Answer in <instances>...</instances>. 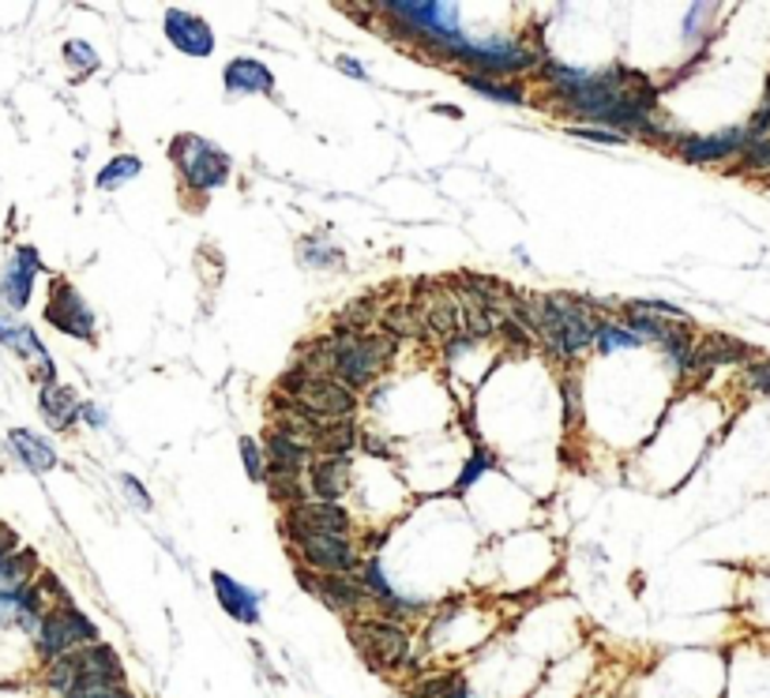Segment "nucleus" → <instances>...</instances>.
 Here are the masks:
<instances>
[{"label": "nucleus", "instance_id": "nucleus-1", "mask_svg": "<svg viewBox=\"0 0 770 698\" xmlns=\"http://www.w3.org/2000/svg\"><path fill=\"white\" fill-rule=\"evenodd\" d=\"M331 346H334V368L331 376L350 391H362L376 376L383 372L391 357H395V339H388L383 331H365V334H350V331H339L331 327Z\"/></svg>", "mask_w": 770, "mask_h": 698}, {"label": "nucleus", "instance_id": "nucleus-37", "mask_svg": "<svg viewBox=\"0 0 770 698\" xmlns=\"http://www.w3.org/2000/svg\"><path fill=\"white\" fill-rule=\"evenodd\" d=\"M576 139H586V143H602V147H624L628 136H620V131H609V128H583V125H571L568 128Z\"/></svg>", "mask_w": 770, "mask_h": 698}, {"label": "nucleus", "instance_id": "nucleus-18", "mask_svg": "<svg viewBox=\"0 0 770 698\" xmlns=\"http://www.w3.org/2000/svg\"><path fill=\"white\" fill-rule=\"evenodd\" d=\"M752 350L744 342L729 339V334H707L703 342L692 346V372L687 376H707L710 368L718 365H736V360H748Z\"/></svg>", "mask_w": 770, "mask_h": 698}, {"label": "nucleus", "instance_id": "nucleus-21", "mask_svg": "<svg viewBox=\"0 0 770 698\" xmlns=\"http://www.w3.org/2000/svg\"><path fill=\"white\" fill-rule=\"evenodd\" d=\"M362 447V429L357 421H327L316 429V440H313V450H319L324 458H350L354 450Z\"/></svg>", "mask_w": 770, "mask_h": 698}, {"label": "nucleus", "instance_id": "nucleus-19", "mask_svg": "<svg viewBox=\"0 0 770 698\" xmlns=\"http://www.w3.org/2000/svg\"><path fill=\"white\" fill-rule=\"evenodd\" d=\"M350 488V458H313L308 466V492L324 504H339Z\"/></svg>", "mask_w": 770, "mask_h": 698}, {"label": "nucleus", "instance_id": "nucleus-11", "mask_svg": "<svg viewBox=\"0 0 770 698\" xmlns=\"http://www.w3.org/2000/svg\"><path fill=\"white\" fill-rule=\"evenodd\" d=\"M357 582L365 586L368 601H373L376 609L383 612V620L403 623V620H409V615H421V612H425V601L403 597L395 586H391L388 574H383V568H380V560H376V556H368L365 563H357Z\"/></svg>", "mask_w": 770, "mask_h": 698}, {"label": "nucleus", "instance_id": "nucleus-34", "mask_svg": "<svg viewBox=\"0 0 770 698\" xmlns=\"http://www.w3.org/2000/svg\"><path fill=\"white\" fill-rule=\"evenodd\" d=\"M241 462H244L249 481H256V484L267 481V455H264V447H260V440H252V436L241 440Z\"/></svg>", "mask_w": 770, "mask_h": 698}, {"label": "nucleus", "instance_id": "nucleus-7", "mask_svg": "<svg viewBox=\"0 0 770 698\" xmlns=\"http://www.w3.org/2000/svg\"><path fill=\"white\" fill-rule=\"evenodd\" d=\"M298 582L316 597V601H324L327 609H334V612H342V615L362 612V609L373 605V601H368V594H365V586L357 582V574H316V571L301 568Z\"/></svg>", "mask_w": 770, "mask_h": 698}, {"label": "nucleus", "instance_id": "nucleus-24", "mask_svg": "<svg viewBox=\"0 0 770 698\" xmlns=\"http://www.w3.org/2000/svg\"><path fill=\"white\" fill-rule=\"evenodd\" d=\"M421 327L429 334H437L440 342L455 339L458 334V301L452 293H432V297H425V312H421Z\"/></svg>", "mask_w": 770, "mask_h": 698}, {"label": "nucleus", "instance_id": "nucleus-41", "mask_svg": "<svg viewBox=\"0 0 770 698\" xmlns=\"http://www.w3.org/2000/svg\"><path fill=\"white\" fill-rule=\"evenodd\" d=\"M79 421H87L91 429H105V409L94 402H79Z\"/></svg>", "mask_w": 770, "mask_h": 698}, {"label": "nucleus", "instance_id": "nucleus-44", "mask_svg": "<svg viewBox=\"0 0 770 698\" xmlns=\"http://www.w3.org/2000/svg\"><path fill=\"white\" fill-rule=\"evenodd\" d=\"M437 113H444V117H458L455 105H437Z\"/></svg>", "mask_w": 770, "mask_h": 698}, {"label": "nucleus", "instance_id": "nucleus-3", "mask_svg": "<svg viewBox=\"0 0 770 698\" xmlns=\"http://www.w3.org/2000/svg\"><path fill=\"white\" fill-rule=\"evenodd\" d=\"M169 158H174L177 169H181L185 192H195V195L218 192V188L229 180V174H233V162H229V154L223 151V147L211 143V139H203V136H192V131L174 136V143H169Z\"/></svg>", "mask_w": 770, "mask_h": 698}, {"label": "nucleus", "instance_id": "nucleus-15", "mask_svg": "<svg viewBox=\"0 0 770 698\" xmlns=\"http://www.w3.org/2000/svg\"><path fill=\"white\" fill-rule=\"evenodd\" d=\"M264 455H267V473H293V478H301V473L313 466V447L293 436H286V432L278 429H267L264 436Z\"/></svg>", "mask_w": 770, "mask_h": 698}, {"label": "nucleus", "instance_id": "nucleus-42", "mask_svg": "<svg viewBox=\"0 0 770 698\" xmlns=\"http://www.w3.org/2000/svg\"><path fill=\"white\" fill-rule=\"evenodd\" d=\"M12 553H20V537H15L12 525H0V563H4Z\"/></svg>", "mask_w": 770, "mask_h": 698}, {"label": "nucleus", "instance_id": "nucleus-35", "mask_svg": "<svg viewBox=\"0 0 770 698\" xmlns=\"http://www.w3.org/2000/svg\"><path fill=\"white\" fill-rule=\"evenodd\" d=\"M741 169H748V174H770V136L767 139H748V143H744Z\"/></svg>", "mask_w": 770, "mask_h": 698}, {"label": "nucleus", "instance_id": "nucleus-23", "mask_svg": "<svg viewBox=\"0 0 770 698\" xmlns=\"http://www.w3.org/2000/svg\"><path fill=\"white\" fill-rule=\"evenodd\" d=\"M38 406H42V417L53 432H64L79 421V398L68 388H61V383H42V391H38Z\"/></svg>", "mask_w": 770, "mask_h": 698}, {"label": "nucleus", "instance_id": "nucleus-26", "mask_svg": "<svg viewBox=\"0 0 770 698\" xmlns=\"http://www.w3.org/2000/svg\"><path fill=\"white\" fill-rule=\"evenodd\" d=\"M463 84L474 90V94L489 98V102H500V105H527V87L519 79H489V76H466L463 72Z\"/></svg>", "mask_w": 770, "mask_h": 698}, {"label": "nucleus", "instance_id": "nucleus-38", "mask_svg": "<svg viewBox=\"0 0 770 698\" xmlns=\"http://www.w3.org/2000/svg\"><path fill=\"white\" fill-rule=\"evenodd\" d=\"M744 383H748L752 391H770V357L752 360L748 372H744Z\"/></svg>", "mask_w": 770, "mask_h": 698}, {"label": "nucleus", "instance_id": "nucleus-22", "mask_svg": "<svg viewBox=\"0 0 770 698\" xmlns=\"http://www.w3.org/2000/svg\"><path fill=\"white\" fill-rule=\"evenodd\" d=\"M35 646H38V657H42L46 664L56 661V657H64V653H72V650H79V646L72 643V631H68V623H64L61 609H46L42 623H38V631H35Z\"/></svg>", "mask_w": 770, "mask_h": 698}, {"label": "nucleus", "instance_id": "nucleus-12", "mask_svg": "<svg viewBox=\"0 0 770 698\" xmlns=\"http://www.w3.org/2000/svg\"><path fill=\"white\" fill-rule=\"evenodd\" d=\"M0 342H4L8 350L20 353V357H27L30 365H35V376H38L42 383H56V368H53V360H49L42 339L35 334V327L15 323V319L8 316V312H0Z\"/></svg>", "mask_w": 770, "mask_h": 698}, {"label": "nucleus", "instance_id": "nucleus-8", "mask_svg": "<svg viewBox=\"0 0 770 698\" xmlns=\"http://www.w3.org/2000/svg\"><path fill=\"white\" fill-rule=\"evenodd\" d=\"M308 571L316 574H354L362 556H357V545L350 537H339V533H316V537L293 545Z\"/></svg>", "mask_w": 770, "mask_h": 698}, {"label": "nucleus", "instance_id": "nucleus-10", "mask_svg": "<svg viewBox=\"0 0 770 698\" xmlns=\"http://www.w3.org/2000/svg\"><path fill=\"white\" fill-rule=\"evenodd\" d=\"M744 143H748V131L744 128H725L715 131V136H687L680 131L673 139V151L692 166H722L729 158H741Z\"/></svg>", "mask_w": 770, "mask_h": 698}, {"label": "nucleus", "instance_id": "nucleus-40", "mask_svg": "<svg viewBox=\"0 0 770 698\" xmlns=\"http://www.w3.org/2000/svg\"><path fill=\"white\" fill-rule=\"evenodd\" d=\"M121 488H125V496L132 499L136 511H151V496H147V488L136 478H121Z\"/></svg>", "mask_w": 770, "mask_h": 698}, {"label": "nucleus", "instance_id": "nucleus-5", "mask_svg": "<svg viewBox=\"0 0 770 698\" xmlns=\"http://www.w3.org/2000/svg\"><path fill=\"white\" fill-rule=\"evenodd\" d=\"M46 323H53L61 334L68 339H84V342H94L98 339V319H94V308L79 297V290L64 278H53L49 285V301H46Z\"/></svg>", "mask_w": 770, "mask_h": 698}, {"label": "nucleus", "instance_id": "nucleus-6", "mask_svg": "<svg viewBox=\"0 0 770 698\" xmlns=\"http://www.w3.org/2000/svg\"><path fill=\"white\" fill-rule=\"evenodd\" d=\"M354 522L342 511L339 504H324V499H305L298 507H286L282 511V537L290 545H301V541L316 537V533H339V537H350Z\"/></svg>", "mask_w": 770, "mask_h": 698}, {"label": "nucleus", "instance_id": "nucleus-36", "mask_svg": "<svg viewBox=\"0 0 770 698\" xmlns=\"http://www.w3.org/2000/svg\"><path fill=\"white\" fill-rule=\"evenodd\" d=\"M560 398H564V421L568 424L583 421V391H579V380H564Z\"/></svg>", "mask_w": 770, "mask_h": 698}, {"label": "nucleus", "instance_id": "nucleus-30", "mask_svg": "<svg viewBox=\"0 0 770 698\" xmlns=\"http://www.w3.org/2000/svg\"><path fill=\"white\" fill-rule=\"evenodd\" d=\"M493 466H496L493 450H489V447H474V455L466 458L463 473H458V481H455V496H463V492H470V484H478L489 470H493Z\"/></svg>", "mask_w": 770, "mask_h": 698}, {"label": "nucleus", "instance_id": "nucleus-2", "mask_svg": "<svg viewBox=\"0 0 770 698\" xmlns=\"http://www.w3.org/2000/svg\"><path fill=\"white\" fill-rule=\"evenodd\" d=\"M275 388H278L275 394H282V398H290L293 406H301L316 424L350 421L357 409V394L350 388H342L334 376H301L290 368Z\"/></svg>", "mask_w": 770, "mask_h": 698}, {"label": "nucleus", "instance_id": "nucleus-33", "mask_svg": "<svg viewBox=\"0 0 770 698\" xmlns=\"http://www.w3.org/2000/svg\"><path fill=\"white\" fill-rule=\"evenodd\" d=\"M301 256H305L308 267H342V252L327 244V237H308L301 244Z\"/></svg>", "mask_w": 770, "mask_h": 698}, {"label": "nucleus", "instance_id": "nucleus-16", "mask_svg": "<svg viewBox=\"0 0 770 698\" xmlns=\"http://www.w3.org/2000/svg\"><path fill=\"white\" fill-rule=\"evenodd\" d=\"M211 586H215V597H218V605H223L226 615H233V620L244 623V627L260 623V594L256 589H249L244 582L229 579L226 571L211 574Z\"/></svg>", "mask_w": 770, "mask_h": 698}, {"label": "nucleus", "instance_id": "nucleus-4", "mask_svg": "<svg viewBox=\"0 0 770 698\" xmlns=\"http://www.w3.org/2000/svg\"><path fill=\"white\" fill-rule=\"evenodd\" d=\"M350 643L362 650V657L376 672H399L409 669V635L403 623L395 620H354L350 623Z\"/></svg>", "mask_w": 770, "mask_h": 698}, {"label": "nucleus", "instance_id": "nucleus-31", "mask_svg": "<svg viewBox=\"0 0 770 698\" xmlns=\"http://www.w3.org/2000/svg\"><path fill=\"white\" fill-rule=\"evenodd\" d=\"M264 484H267V492H272L275 504H282V507L305 504V484H301V478H293V473H267Z\"/></svg>", "mask_w": 770, "mask_h": 698}, {"label": "nucleus", "instance_id": "nucleus-25", "mask_svg": "<svg viewBox=\"0 0 770 698\" xmlns=\"http://www.w3.org/2000/svg\"><path fill=\"white\" fill-rule=\"evenodd\" d=\"M376 331H383L388 339H417L421 334V312H417L414 301H399V305H388L376 319Z\"/></svg>", "mask_w": 770, "mask_h": 698}, {"label": "nucleus", "instance_id": "nucleus-39", "mask_svg": "<svg viewBox=\"0 0 770 698\" xmlns=\"http://www.w3.org/2000/svg\"><path fill=\"white\" fill-rule=\"evenodd\" d=\"M496 331L504 334V342H507V346H515V350H527V346H530V339H534V334H527L519 323H515V319H507V316L496 323Z\"/></svg>", "mask_w": 770, "mask_h": 698}, {"label": "nucleus", "instance_id": "nucleus-43", "mask_svg": "<svg viewBox=\"0 0 770 698\" xmlns=\"http://www.w3.org/2000/svg\"><path fill=\"white\" fill-rule=\"evenodd\" d=\"M339 72H346V76H354V79H368L362 64H357V61H350V56H339Z\"/></svg>", "mask_w": 770, "mask_h": 698}, {"label": "nucleus", "instance_id": "nucleus-32", "mask_svg": "<svg viewBox=\"0 0 770 698\" xmlns=\"http://www.w3.org/2000/svg\"><path fill=\"white\" fill-rule=\"evenodd\" d=\"M64 61H68L72 72H79V76H91L98 72V53L91 42H84V38H72V42H64Z\"/></svg>", "mask_w": 770, "mask_h": 698}, {"label": "nucleus", "instance_id": "nucleus-17", "mask_svg": "<svg viewBox=\"0 0 770 698\" xmlns=\"http://www.w3.org/2000/svg\"><path fill=\"white\" fill-rule=\"evenodd\" d=\"M223 84L229 94H275V76L256 56H233L223 72Z\"/></svg>", "mask_w": 770, "mask_h": 698}, {"label": "nucleus", "instance_id": "nucleus-9", "mask_svg": "<svg viewBox=\"0 0 770 698\" xmlns=\"http://www.w3.org/2000/svg\"><path fill=\"white\" fill-rule=\"evenodd\" d=\"M46 270L38 249L30 244H20L12 252V259L0 267V301H4V312H23L30 305V293H35V278Z\"/></svg>", "mask_w": 770, "mask_h": 698}, {"label": "nucleus", "instance_id": "nucleus-28", "mask_svg": "<svg viewBox=\"0 0 770 698\" xmlns=\"http://www.w3.org/2000/svg\"><path fill=\"white\" fill-rule=\"evenodd\" d=\"M139 174H143V162H139L136 154H117L113 162H105L94 185L102 188V192H113V188H125L128 180H136Z\"/></svg>", "mask_w": 770, "mask_h": 698}, {"label": "nucleus", "instance_id": "nucleus-29", "mask_svg": "<svg viewBox=\"0 0 770 698\" xmlns=\"http://www.w3.org/2000/svg\"><path fill=\"white\" fill-rule=\"evenodd\" d=\"M639 339L628 331L617 319H597L594 323V350L597 353H613V350H635Z\"/></svg>", "mask_w": 770, "mask_h": 698}, {"label": "nucleus", "instance_id": "nucleus-20", "mask_svg": "<svg viewBox=\"0 0 770 698\" xmlns=\"http://www.w3.org/2000/svg\"><path fill=\"white\" fill-rule=\"evenodd\" d=\"M8 450L27 466L30 473H49L56 466V450L49 447V440H42L30 429H12L8 432Z\"/></svg>", "mask_w": 770, "mask_h": 698}, {"label": "nucleus", "instance_id": "nucleus-13", "mask_svg": "<svg viewBox=\"0 0 770 698\" xmlns=\"http://www.w3.org/2000/svg\"><path fill=\"white\" fill-rule=\"evenodd\" d=\"M46 597L42 589L30 582V586H15V589H0V627H23L35 635L38 623L46 615Z\"/></svg>", "mask_w": 770, "mask_h": 698}, {"label": "nucleus", "instance_id": "nucleus-14", "mask_svg": "<svg viewBox=\"0 0 770 698\" xmlns=\"http://www.w3.org/2000/svg\"><path fill=\"white\" fill-rule=\"evenodd\" d=\"M166 38L174 42V49H181L185 56L215 53V30L207 27V20L185 12V8H169L166 12Z\"/></svg>", "mask_w": 770, "mask_h": 698}, {"label": "nucleus", "instance_id": "nucleus-27", "mask_svg": "<svg viewBox=\"0 0 770 698\" xmlns=\"http://www.w3.org/2000/svg\"><path fill=\"white\" fill-rule=\"evenodd\" d=\"M409 698H474V691L458 672H437V676H425Z\"/></svg>", "mask_w": 770, "mask_h": 698}]
</instances>
